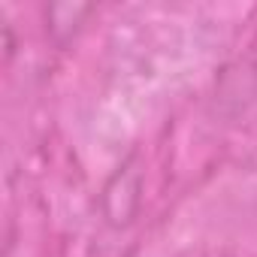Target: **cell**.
I'll return each mask as SVG.
<instances>
[{
    "mask_svg": "<svg viewBox=\"0 0 257 257\" xmlns=\"http://www.w3.org/2000/svg\"><path fill=\"white\" fill-rule=\"evenodd\" d=\"M179 257H245L233 248H224V245H200V248H188L182 251Z\"/></svg>",
    "mask_w": 257,
    "mask_h": 257,
    "instance_id": "obj_1",
    "label": "cell"
}]
</instances>
